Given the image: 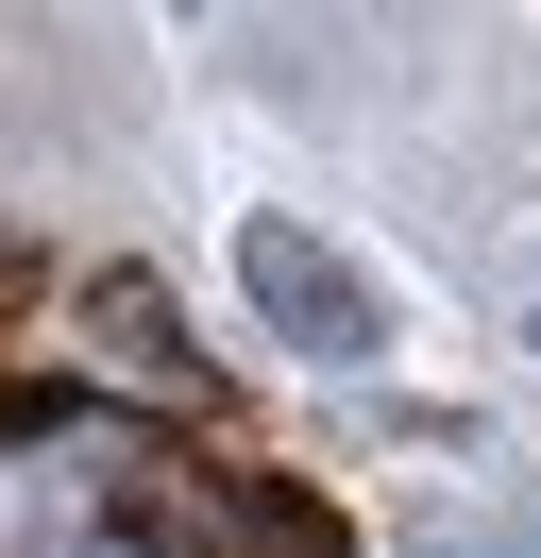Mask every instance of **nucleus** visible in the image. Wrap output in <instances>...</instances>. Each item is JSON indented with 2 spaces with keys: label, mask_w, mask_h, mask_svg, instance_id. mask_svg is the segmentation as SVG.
Segmentation results:
<instances>
[{
  "label": "nucleus",
  "mask_w": 541,
  "mask_h": 558,
  "mask_svg": "<svg viewBox=\"0 0 541 558\" xmlns=\"http://www.w3.org/2000/svg\"><path fill=\"white\" fill-rule=\"evenodd\" d=\"M237 288H254V322L288 355H322V373H372V355H389V305H372V271L338 238H304V220H254V238H237Z\"/></svg>",
  "instance_id": "obj_1"
},
{
  "label": "nucleus",
  "mask_w": 541,
  "mask_h": 558,
  "mask_svg": "<svg viewBox=\"0 0 541 558\" xmlns=\"http://www.w3.org/2000/svg\"><path fill=\"white\" fill-rule=\"evenodd\" d=\"M119 542L135 558H338L322 508H288V490H119Z\"/></svg>",
  "instance_id": "obj_2"
},
{
  "label": "nucleus",
  "mask_w": 541,
  "mask_h": 558,
  "mask_svg": "<svg viewBox=\"0 0 541 558\" xmlns=\"http://www.w3.org/2000/svg\"><path fill=\"white\" fill-rule=\"evenodd\" d=\"M85 322H101V355H119V373H153V389H169V407H220V373L187 355V322H169V288L101 271V288H85Z\"/></svg>",
  "instance_id": "obj_3"
}]
</instances>
